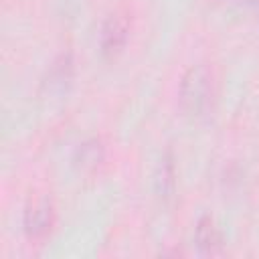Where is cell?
<instances>
[{"label":"cell","instance_id":"obj_3","mask_svg":"<svg viewBox=\"0 0 259 259\" xmlns=\"http://www.w3.org/2000/svg\"><path fill=\"white\" fill-rule=\"evenodd\" d=\"M194 241L198 245V249L206 255H214L221 251L223 247V237H221V231L217 227V223L210 219V217H202L196 225V231H194Z\"/></svg>","mask_w":259,"mask_h":259},{"label":"cell","instance_id":"obj_2","mask_svg":"<svg viewBox=\"0 0 259 259\" xmlns=\"http://www.w3.org/2000/svg\"><path fill=\"white\" fill-rule=\"evenodd\" d=\"M127 38V26L125 20L117 14H111L103 26H101V34H99V45H101V53L105 57H115Z\"/></svg>","mask_w":259,"mask_h":259},{"label":"cell","instance_id":"obj_1","mask_svg":"<svg viewBox=\"0 0 259 259\" xmlns=\"http://www.w3.org/2000/svg\"><path fill=\"white\" fill-rule=\"evenodd\" d=\"M212 101V77L206 67L196 65L186 71L180 83V105L190 115H200Z\"/></svg>","mask_w":259,"mask_h":259},{"label":"cell","instance_id":"obj_4","mask_svg":"<svg viewBox=\"0 0 259 259\" xmlns=\"http://www.w3.org/2000/svg\"><path fill=\"white\" fill-rule=\"evenodd\" d=\"M24 225H26L28 235H40V233H45L49 229V225H51V204H49V200L42 198V200L34 202L26 210Z\"/></svg>","mask_w":259,"mask_h":259}]
</instances>
